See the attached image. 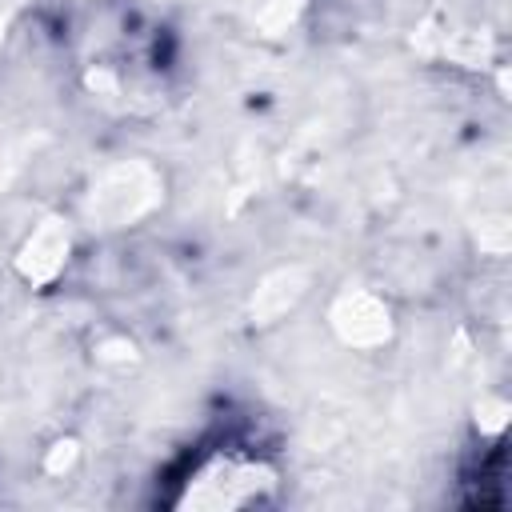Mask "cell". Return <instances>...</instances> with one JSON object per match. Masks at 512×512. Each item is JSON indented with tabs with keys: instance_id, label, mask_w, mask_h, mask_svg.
Instances as JSON below:
<instances>
[{
	"instance_id": "30bf717a",
	"label": "cell",
	"mask_w": 512,
	"mask_h": 512,
	"mask_svg": "<svg viewBox=\"0 0 512 512\" xmlns=\"http://www.w3.org/2000/svg\"><path fill=\"white\" fill-rule=\"evenodd\" d=\"M508 244H512V232H508V220L504 216L480 220V252L500 256V252H508Z\"/></svg>"
},
{
	"instance_id": "5b68a950",
	"label": "cell",
	"mask_w": 512,
	"mask_h": 512,
	"mask_svg": "<svg viewBox=\"0 0 512 512\" xmlns=\"http://www.w3.org/2000/svg\"><path fill=\"white\" fill-rule=\"evenodd\" d=\"M308 284H312V272H308L304 264L272 268V272L256 284V292H252V300H248L252 324H276V320H284V316L304 300Z\"/></svg>"
},
{
	"instance_id": "9c48e42d",
	"label": "cell",
	"mask_w": 512,
	"mask_h": 512,
	"mask_svg": "<svg viewBox=\"0 0 512 512\" xmlns=\"http://www.w3.org/2000/svg\"><path fill=\"white\" fill-rule=\"evenodd\" d=\"M448 56H452L456 64L476 68V64H484V60L492 56V48H488V40H480V36H456V40H448Z\"/></svg>"
},
{
	"instance_id": "7a4b0ae2",
	"label": "cell",
	"mask_w": 512,
	"mask_h": 512,
	"mask_svg": "<svg viewBox=\"0 0 512 512\" xmlns=\"http://www.w3.org/2000/svg\"><path fill=\"white\" fill-rule=\"evenodd\" d=\"M164 200V176L148 160H124L112 164L88 196V216L104 228H128L144 220Z\"/></svg>"
},
{
	"instance_id": "7c38bea8",
	"label": "cell",
	"mask_w": 512,
	"mask_h": 512,
	"mask_svg": "<svg viewBox=\"0 0 512 512\" xmlns=\"http://www.w3.org/2000/svg\"><path fill=\"white\" fill-rule=\"evenodd\" d=\"M0 40H4V20H0Z\"/></svg>"
},
{
	"instance_id": "8992f818",
	"label": "cell",
	"mask_w": 512,
	"mask_h": 512,
	"mask_svg": "<svg viewBox=\"0 0 512 512\" xmlns=\"http://www.w3.org/2000/svg\"><path fill=\"white\" fill-rule=\"evenodd\" d=\"M508 416H512V408H508L504 396H484L476 404V424H480L484 436H500L508 428Z\"/></svg>"
},
{
	"instance_id": "52a82bcc",
	"label": "cell",
	"mask_w": 512,
	"mask_h": 512,
	"mask_svg": "<svg viewBox=\"0 0 512 512\" xmlns=\"http://www.w3.org/2000/svg\"><path fill=\"white\" fill-rule=\"evenodd\" d=\"M300 4L304 0H268L264 8H260V28L268 32V36H276V32H284L292 20H296V12H300Z\"/></svg>"
},
{
	"instance_id": "8fae6325",
	"label": "cell",
	"mask_w": 512,
	"mask_h": 512,
	"mask_svg": "<svg viewBox=\"0 0 512 512\" xmlns=\"http://www.w3.org/2000/svg\"><path fill=\"white\" fill-rule=\"evenodd\" d=\"M96 356H100V360H112V364H128V360H136V344L124 340V336H112V340L100 344Z\"/></svg>"
},
{
	"instance_id": "3957f363",
	"label": "cell",
	"mask_w": 512,
	"mask_h": 512,
	"mask_svg": "<svg viewBox=\"0 0 512 512\" xmlns=\"http://www.w3.org/2000/svg\"><path fill=\"white\" fill-rule=\"evenodd\" d=\"M328 328L332 336L344 344V348H356V352H376L384 344H392L396 336V316H392V304L372 292V288H360V284H348L332 296L328 304Z\"/></svg>"
},
{
	"instance_id": "ba28073f",
	"label": "cell",
	"mask_w": 512,
	"mask_h": 512,
	"mask_svg": "<svg viewBox=\"0 0 512 512\" xmlns=\"http://www.w3.org/2000/svg\"><path fill=\"white\" fill-rule=\"evenodd\" d=\"M76 460H80V444L68 436V440H56L48 452H44V472L48 476H68L72 468H76Z\"/></svg>"
},
{
	"instance_id": "277c9868",
	"label": "cell",
	"mask_w": 512,
	"mask_h": 512,
	"mask_svg": "<svg viewBox=\"0 0 512 512\" xmlns=\"http://www.w3.org/2000/svg\"><path fill=\"white\" fill-rule=\"evenodd\" d=\"M68 260H72V224L64 216L48 212L20 240V248L12 256V268H16V276L28 288H48V284L60 280V272L68 268Z\"/></svg>"
},
{
	"instance_id": "6da1fadb",
	"label": "cell",
	"mask_w": 512,
	"mask_h": 512,
	"mask_svg": "<svg viewBox=\"0 0 512 512\" xmlns=\"http://www.w3.org/2000/svg\"><path fill=\"white\" fill-rule=\"evenodd\" d=\"M276 484H280V472L268 460L216 452L184 480L176 508L180 512H236V508L268 504L276 496Z\"/></svg>"
}]
</instances>
